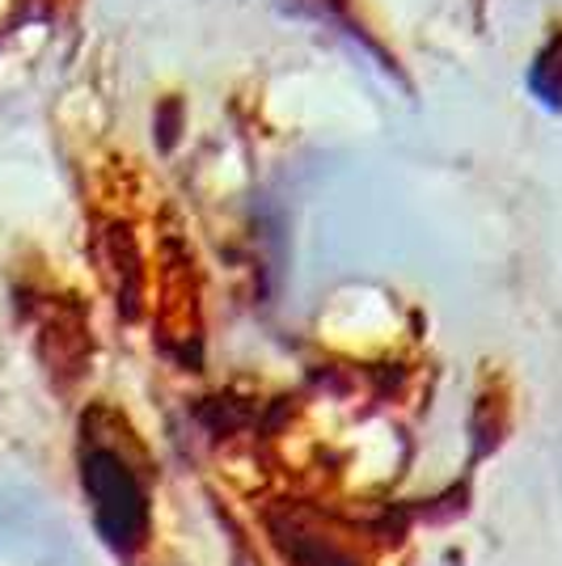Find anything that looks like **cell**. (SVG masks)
Returning <instances> with one entry per match:
<instances>
[{"instance_id": "cell-1", "label": "cell", "mask_w": 562, "mask_h": 566, "mask_svg": "<svg viewBox=\"0 0 562 566\" xmlns=\"http://www.w3.org/2000/svg\"><path fill=\"white\" fill-rule=\"evenodd\" d=\"M81 482L94 503V524L102 542L115 549L118 558H132L148 542V499L136 473L118 461L115 452L90 449L81 461Z\"/></svg>"}, {"instance_id": "cell-2", "label": "cell", "mask_w": 562, "mask_h": 566, "mask_svg": "<svg viewBox=\"0 0 562 566\" xmlns=\"http://www.w3.org/2000/svg\"><path fill=\"white\" fill-rule=\"evenodd\" d=\"M271 533H275L280 549L296 566H360L343 545L334 542V537H326L322 528H313V524H305V520H296V516L275 520Z\"/></svg>"}]
</instances>
